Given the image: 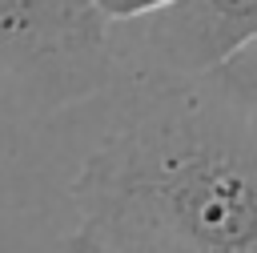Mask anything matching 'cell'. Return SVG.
<instances>
[{"label": "cell", "mask_w": 257, "mask_h": 253, "mask_svg": "<svg viewBox=\"0 0 257 253\" xmlns=\"http://www.w3.org/2000/svg\"><path fill=\"white\" fill-rule=\"evenodd\" d=\"M92 4L100 8L104 20H145V16L161 12L173 0H92Z\"/></svg>", "instance_id": "5b68a950"}, {"label": "cell", "mask_w": 257, "mask_h": 253, "mask_svg": "<svg viewBox=\"0 0 257 253\" xmlns=\"http://www.w3.org/2000/svg\"><path fill=\"white\" fill-rule=\"evenodd\" d=\"M145 20L149 52L181 76H209L257 40V0H173Z\"/></svg>", "instance_id": "3957f363"}, {"label": "cell", "mask_w": 257, "mask_h": 253, "mask_svg": "<svg viewBox=\"0 0 257 253\" xmlns=\"http://www.w3.org/2000/svg\"><path fill=\"white\" fill-rule=\"evenodd\" d=\"M72 205L68 249L257 253L253 120L217 84L161 92L88 153Z\"/></svg>", "instance_id": "6da1fadb"}, {"label": "cell", "mask_w": 257, "mask_h": 253, "mask_svg": "<svg viewBox=\"0 0 257 253\" xmlns=\"http://www.w3.org/2000/svg\"><path fill=\"white\" fill-rule=\"evenodd\" d=\"M209 80L249 116L257 120V40H249L241 52H233L225 64H217L209 72Z\"/></svg>", "instance_id": "277c9868"}, {"label": "cell", "mask_w": 257, "mask_h": 253, "mask_svg": "<svg viewBox=\"0 0 257 253\" xmlns=\"http://www.w3.org/2000/svg\"><path fill=\"white\" fill-rule=\"evenodd\" d=\"M92 0H0V80L32 92H88L104 64Z\"/></svg>", "instance_id": "7a4b0ae2"}]
</instances>
